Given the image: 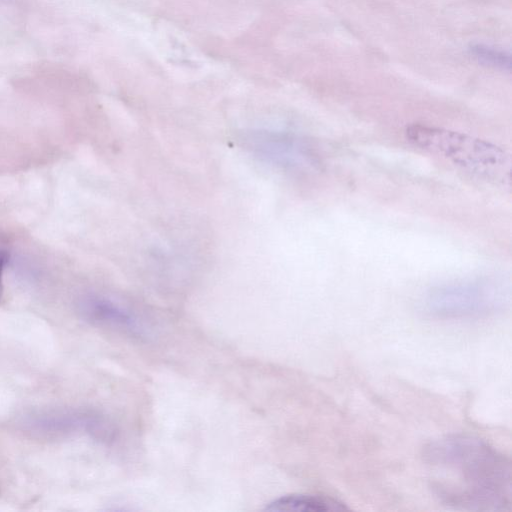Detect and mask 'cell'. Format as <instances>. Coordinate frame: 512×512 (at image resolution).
I'll list each match as a JSON object with an SVG mask.
<instances>
[{
    "instance_id": "obj_3",
    "label": "cell",
    "mask_w": 512,
    "mask_h": 512,
    "mask_svg": "<svg viewBox=\"0 0 512 512\" xmlns=\"http://www.w3.org/2000/svg\"><path fill=\"white\" fill-rule=\"evenodd\" d=\"M507 293L503 281L481 278L434 287L424 303L430 313L438 316H467L494 310L504 303Z\"/></svg>"
},
{
    "instance_id": "obj_8",
    "label": "cell",
    "mask_w": 512,
    "mask_h": 512,
    "mask_svg": "<svg viewBox=\"0 0 512 512\" xmlns=\"http://www.w3.org/2000/svg\"><path fill=\"white\" fill-rule=\"evenodd\" d=\"M9 261V254L5 250H0V301L3 296V273Z\"/></svg>"
},
{
    "instance_id": "obj_7",
    "label": "cell",
    "mask_w": 512,
    "mask_h": 512,
    "mask_svg": "<svg viewBox=\"0 0 512 512\" xmlns=\"http://www.w3.org/2000/svg\"><path fill=\"white\" fill-rule=\"evenodd\" d=\"M468 53L480 64L502 71L511 69V54L506 50L485 43H471Z\"/></svg>"
},
{
    "instance_id": "obj_2",
    "label": "cell",
    "mask_w": 512,
    "mask_h": 512,
    "mask_svg": "<svg viewBox=\"0 0 512 512\" xmlns=\"http://www.w3.org/2000/svg\"><path fill=\"white\" fill-rule=\"evenodd\" d=\"M406 137L418 148L444 158L480 180L494 185H510V155L495 144L460 132L425 125L408 127Z\"/></svg>"
},
{
    "instance_id": "obj_4",
    "label": "cell",
    "mask_w": 512,
    "mask_h": 512,
    "mask_svg": "<svg viewBox=\"0 0 512 512\" xmlns=\"http://www.w3.org/2000/svg\"><path fill=\"white\" fill-rule=\"evenodd\" d=\"M238 141L255 157L282 169L306 170L318 164L311 145L291 132L248 129L239 134Z\"/></svg>"
},
{
    "instance_id": "obj_5",
    "label": "cell",
    "mask_w": 512,
    "mask_h": 512,
    "mask_svg": "<svg viewBox=\"0 0 512 512\" xmlns=\"http://www.w3.org/2000/svg\"><path fill=\"white\" fill-rule=\"evenodd\" d=\"M80 311L88 321L126 334L144 337V323L130 310L102 296H87L80 302Z\"/></svg>"
},
{
    "instance_id": "obj_1",
    "label": "cell",
    "mask_w": 512,
    "mask_h": 512,
    "mask_svg": "<svg viewBox=\"0 0 512 512\" xmlns=\"http://www.w3.org/2000/svg\"><path fill=\"white\" fill-rule=\"evenodd\" d=\"M426 456L437 489L449 502L472 509H497L510 497V464L476 438L453 436L432 443Z\"/></svg>"
},
{
    "instance_id": "obj_6",
    "label": "cell",
    "mask_w": 512,
    "mask_h": 512,
    "mask_svg": "<svg viewBox=\"0 0 512 512\" xmlns=\"http://www.w3.org/2000/svg\"><path fill=\"white\" fill-rule=\"evenodd\" d=\"M265 510L272 512H328L346 511L349 508L344 503L330 497L292 494L272 501Z\"/></svg>"
}]
</instances>
